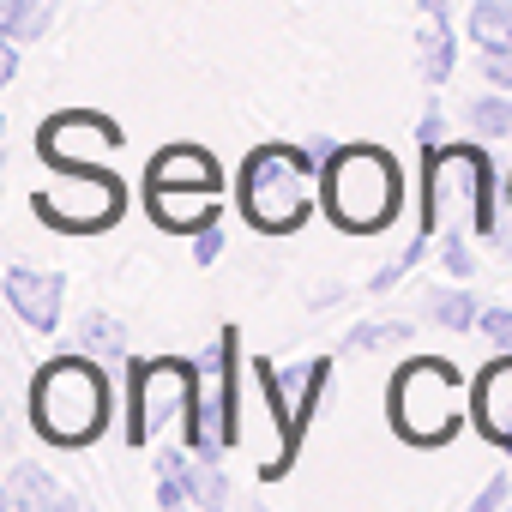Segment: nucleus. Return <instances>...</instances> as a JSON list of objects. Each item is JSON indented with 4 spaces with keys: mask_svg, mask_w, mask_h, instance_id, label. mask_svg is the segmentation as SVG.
<instances>
[{
    "mask_svg": "<svg viewBox=\"0 0 512 512\" xmlns=\"http://www.w3.org/2000/svg\"><path fill=\"white\" fill-rule=\"evenodd\" d=\"M410 338V326H362V332H350V350H374V344H404Z\"/></svg>",
    "mask_w": 512,
    "mask_h": 512,
    "instance_id": "26",
    "label": "nucleus"
},
{
    "mask_svg": "<svg viewBox=\"0 0 512 512\" xmlns=\"http://www.w3.org/2000/svg\"><path fill=\"white\" fill-rule=\"evenodd\" d=\"M145 205L175 235H199L205 223H217V187H157V181H145Z\"/></svg>",
    "mask_w": 512,
    "mask_h": 512,
    "instance_id": "13",
    "label": "nucleus"
},
{
    "mask_svg": "<svg viewBox=\"0 0 512 512\" xmlns=\"http://www.w3.org/2000/svg\"><path fill=\"white\" fill-rule=\"evenodd\" d=\"M235 332H217V350L193 362V410H187V446L217 458L223 446H235L229 434V404H235Z\"/></svg>",
    "mask_w": 512,
    "mask_h": 512,
    "instance_id": "8",
    "label": "nucleus"
},
{
    "mask_svg": "<svg viewBox=\"0 0 512 512\" xmlns=\"http://www.w3.org/2000/svg\"><path fill=\"white\" fill-rule=\"evenodd\" d=\"M434 247H440V266H446L452 278H470V272H476V260H470V235H434Z\"/></svg>",
    "mask_w": 512,
    "mask_h": 512,
    "instance_id": "24",
    "label": "nucleus"
},
{
    "mask_svg": "<svg viewBox=\"0 0 512 512\" xmlns=\"http://www.w3.org/2000/svg\"><path fill=\"white\" fill-rule=\"evenodd\" d=\"M115 151H121V127L109 115L73 109V115H55L37 127V157L55 169H103Z\"/></svg>",
    "mask_w": 512,
    "mask_h": 512,
    "instance_id": "10",
    "label": "nucleus"
},
{
    "mask_svg": "<svg viewBox=\"0 0 512 512\" xmlns=\"http://www.w3.org/2000/svg\"><path fill=\"white\" fill-rule=\"evenodd\" d=\"M320 199H326V217L350 235H374L398 217V199H404V175L392 163V151L380 145H344L326 157V175H320Z\"/></svg>",
    "mask_w": 512,
    "mask_h": 512,
    "instance_id": "3",
    "label": "nucleus"
},
{
    "mask_svg": "<svg viewBox=\"0 0 512 512\" xmlns=\"http://www.w3.org/2000/svg\"><path fill=\"white\" fill-rule=\"evenodd\" d=\"M127 205V187L109 175V169H61L55 181H43L31 193V211L49 223V229H67V235H97L121 217Z\"/></svg>",
    "mask_w": 512,
    "mask_h": 512,
    "instance_id": "7",
    "label": "nucleus"
},
{
    "mask_svg": "<svg viewBox=\"0 0 512 512\" xmlns=\"http://www.w3.org/2000/svg\"><path fill=\"white\" fill-rule=\"evenodd\" d=\"M61 296H67V278H61V272L7 266V302H13V314H19L31 332H55V320H61Z\"/></svg>",
    "mask_w": 512,
    "mask_h": 512,
    "instance_id": "12",
    "label": "nucleus"
},
{
    "mask_svg": "<svg viewBox=\"0 0 512 512\" xmlns=\"http://www.w3.org/2000/svg\"><path fill=\"white\" fill-rule=\"evenodd\" d=\"M67 494L37 470V464H25V470H13V482H7V506H61Z\"/></svg>",
    "mask_w": 512,
    "mask_h": 512,
    "instance_id": "19",
    "label": "nucleus"
},
{
    "mask_svg": "<svg viewBox=\"0 0 512 512\" xmlns=\"http://www.w3.org/2000/svg\"><path fill=\"white\" fill-rule=\"evenodd\" d=\"M434 320H440L446 332H470V326L482 320V308H476L470 296H458V290H452V296H434Z\"/></svg>",
    "mask_w": 512,
    "mask_h": 512,
    "instance_id": "23",
    "label": "nucleus"
},
{
    "mask_svg": "<svg viewBox=\"0 0 512 512\" xmlns=\"http://www.w3.org/2000/svg\"><path fill=\"white\" fill-rule=\"evenodd\" d=\"M217 253H223V229H217V223H205V229L193 235V260H199V266H211Z\"/></svg>",
    "mask_w": 512,
    "mask_h": 512,
    "instance_id": "28",
    "label": "nucleus"
},
{
    "mask_svg": "<svg viewBox=\"0 0 512 512\" xmlns=\"http://www.w3.org/2000/svg\"><path fill=\"white\" fill-rule=\"evenodd\" d=\"M470 422L488 446L512 452V350H500V362H488L470 386Z\"/></svg>",
    "mask_w": 512,
    "mask_h": 512,
    "instance_id": "11",
    "label": "nucleus"
},
{
    "mask_svg": "<svg viewBox=\"0 0 512 512\" xmlns=\"http://www.w3.org/2000/svg\"><path fill=\"white\" fill-rule=\"evenodd\" d=\"M229 434H235V446H247V458L260 464V476L266 482H278L284 470H290V458H296V422H290V410H284V398H278V374L266 368V362H253V356H241L235 350V404H229Z\"/></svg>",
    "mask_w": 512,
    "mask_h": 512,
    "instance_id": "5",
    "label": "nucleus"
},
{
    "mask_svg": "<svg viewBox=\"0 0 512 512\" xmlns=\"http://www.w3.org/2000/svg\"><path fill=\"white\" fill-rule=\"evenodd\" d=\"M0 73H7V79L19 73V49H13V43H0Z\"/></svg>",
    "mask_w": 512,
    "mask_h": 512,
    "instance_id": "31",
    "label": "nucleus"
},
{
    "mask_svg": "<svg viewBox=\"0 0 512 512\" xmlns=\"http://www.w3.org/2000/svg\"><path fill=\"white\" fill-rule=\"evenodd\" d=\"M121 350H127V332H121L109 314H91V320H85V356H97V362H121Z\"/></svg>",
    "mask_w": 512,
    "mask_h": 512,
    "instance_id": "21",
    "label": "nucleus"
},
{
    "mask_svg": "<svg viewBox=\"0 0 512 512\" xmlns=\"http://www.w3.org/2000/svg\"><path fill=\"white\" fill-rule=\"evenodd\" d=\"M320 175L314 157L302 145H260V151H247L241 163V217L260 229V235H290L308 223L314 199H320Z\"/></svg>",
    "mask_w": 512,
    "mask_h": 512,
    "instance_id": "1",
    "label": "nucleus"
},
{
    "mask_svg": "<svg viewBox=\"0 0 512 512\" xmlns=\"http://www.w3.org/2000/svg\"><path fill=\"white\" fill-rule=\"evenodd\" d=\"M272 374H278V398H284V410H290V422H296V434H302V428H308V416H314V404H320V386H326L332 362H326V356H314V362L272 368Z\"/></svg>",
    "mask_w": 512,
    "mask_h": 512,
    "instance_id": "16",
    "label": "nucleus"
},
{
    "mask_svg": "<svg viewBox=\"0 0 512 512\" xmlns=\"http://www.w3.org/2000/svg\"><path fill=\"white\" fill-rule=\"evenodd\" d=\"M386 410H392V428L410 440V446H446L464 422V386H458V368L440 362V356H416L392 374V392H386Z\"/></svg>",
    "mask_w": 512,
    "mask_h": 512,
    "instance_id": "6",
    "label": "nucleus"
},
{
    "mask_svg": "<svg viewBox=\"0 0 512 512\" xmlns=\"http://www.w3.org/2000/svg\"><path fill=\"white\" fill-rule=\"evenodd\" d=\"M31 422L55 446H91L109 428V380L91 356H61L31 380Z\"/></svg>",
    "mask_w": 512,
    "mask_h": 512,
    "instance_id": "4",
    "label": "nucleus"
},
{
    "mask_svg": "<svg viewBox=\"0 0 512 512\" xmlns=\"http://www.w3.org/2000/svg\"><path fill=\"white\" fill-rule=\"evenodd\" d=\"M187 410H193V362L163 356V362H139L133 368V416H127V440L133 446L157 440Z\"/></svg>",
    "mask_w": 512,
    "mask_h": 512,
    "instance_id": "9",
    "label": "nucleus"
},
{
    "mask_svg": "<svg viewBox=\"0 0 512 512\" xmlns=\"http://www.w3.org/2000/svg\"><path fill=\"white\" fill-rule=\"evenodd\" d=\"M506 494H512V482H506V476H494V482H488V488L476 494V512H488V506H500Z\"/></svg>",
    "mask_w": 512,
    "mask_h": 512,
    "instance_id": "29",
    "label": "nucleus"
},
{
    "mask_svg": "<svg viewBox=\"0 0 512 512\" xmlns=\"http://www.w3.org/2000/svg\"><path fill=\"white\" fill-rule=\"evenodd\" d=\"M422 145H440V109L422 115Z\"/></svg>",
    "mask_w": 512,
    "mask_h": 512,
    "instance_id": "30",
    "label": "nucleus"
},
{
    "mask_svg": "<svg viewBox=\"0 0 512 512\" xmlns=\"http://www.w3.org/2000/svg\"><path fill=\"white\" fill-rule=\"evenodd\" d=\"M49 19H55V0H7V13H0V25H7L13 43L49 31Z\"/></svg>",
    "mask_w": 512,
    "mask_h": 512,
    "instance_id": "20",
    "label": "nucleus"
},
{
    "mask_svg": "<svg viewBox=\"0 0 512 512\" xmlns=\"http://www.w3.org/2000/svg\"><path fill=\"white\" fill-rule=\"evenodd\" d=\"M422 217L428 235H494V169L470 145H428L422 169Z\"/></svg>",
    "mask_w": 512,
    "mask_h": 512,
    "instance_id": "2",
    "label": "nucleus"
},
{
    "mask_svg": "<svg viewBox=\"0 0 512 512\" xmlns=\"http://www.w3.org/2000/svg\"><path fill=\"white\" fill-rule=\"evenodd\" d=\"M482 73L494 91H512V49H482Z\"/></svg>",
    "mask_w": 512,
    "mask_h": 512,
    "instance_id": "27",
    "label": "nucleus"
},
{
    "mask_svg": "<svg viewBox=\"0 0 512 512\" xmlns=\"http://www.w3.org/2000/svg\"><path fill=\"white\" fill-rule=\"evenodd\" d=\"M145 181H157V187H223L211 151H199V145H169V151H157Z\"/></svg>",
    "mask_w": 512,
    "mask_h": 512,
    "instance_id": "15",
    "label": "nucleus"
},
{
    "mask_svg": "<svg viewBox=\"0 0 512 512\" xmlns=\"http://www.w3.org/2000/svg\"><path fill=\"white\" fill-rule=\"evenodd\" d=\"M476 332H482V338H488L494 350H512V308H482Z\"/></svg>",
    "mask_w": 512,
    "mask_h": 512,
    "instance_id": "25",
    "label": "nucleus"
},
{
    "mask_svg": "<svg viewBox=\"0 0 512 512\" xmlns=\"http://www.w3.org/2000/svg\"><path fill=\"white\" fill-rule=\"evenodd\" d=\"M157 470L163 476H181V488H187V506H223L229 500V476L217 470V458H205V452H163L157 458Z\"/></svg>",
    "mask_w": 512,
    "mask_h": 512,
    "instance_id": "14",
    "label": "nucleus"
},
{
    "mask_svg": "<svg viewBox=\"0 0 512 512\" xmlns=\"http://www.w3.org/2000/svg\"><path fill=\"white\" fill-rule=\"evenodd\" d=\"M422 79L446 85L452 73V25H446V0H422Z\"/></svg>",
    "mask_w": 512,
    "mask_h": 512,
    "instance_id": "17",
    "label": "nucleus"
},
{
    "mask_svg": "<svg viewBox=\"0 0 512 512\" xmlns=\"http://www.w3.org/2000/svg\"><path fill=\"white\" fill-rule=\"evenodd\" d=\"M470 127L488 133V139H506V133H512V103H506V97H476V103H470Z\"/></svg>",
    "mask_w": 512,
    "mask_h": 512,
    "instance_id": "22",
    "label": "nucleus"
},
{
    "mask_svg": "<svg viewBox=\"0 0 512 512\" xmlns=\"http://www.w3.org/2000/svg\"><path fill=\"white\" fill-rule=\"evenodd\" d=\"M470 43L476 49H512V0H476L470 7Z\"/></svg>",
    "mask_w": 512,
    "mask_h": 512,
    "instance_id": "18",
    "label": "nucleus"
}]
</instances>
